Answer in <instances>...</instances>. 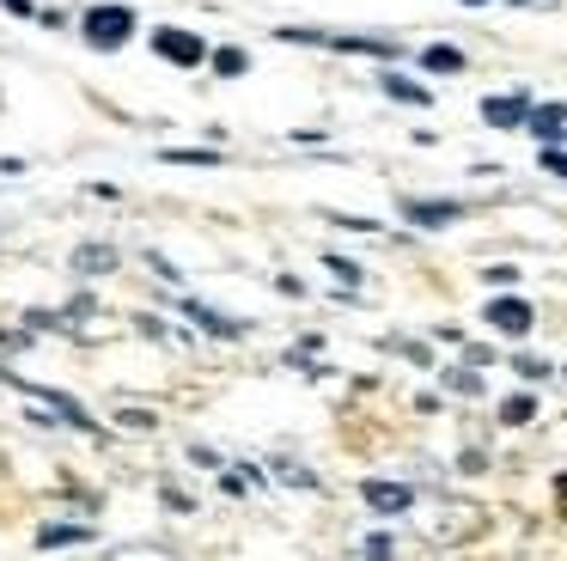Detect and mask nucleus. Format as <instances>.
<instances>
[{
    "label": "nucleus",
    "mask_w": 567,
    "mask_h": 561,
    "mask_svg": "<svg viewBox=\"0 0 567 561\" xmlns=\"http://www.w3.org/2000/svg\"><path fill=\"white\" fill-rule=\"evenodd\" d=\"M189 463H202V470H220V451H208V446H196V451H189Z\"/></svg>",
    "instance_id": "obj_26"
},
{
    "label": "nucleus",
    "mask_w": 567,
    "mask_h": 561,
    "mask_svg": "<svg viewBox=\"0 0 567 561\" xmlns=\"http://www.w3.org/2000/svg\"><path fill=\"white\" fill-rule=\"evenodd\" d=\"M379 85H384V92H391V98H403V104H427V85L403 80V73H391V68L379 73Z\"/></svg>",
    "instance_id": "obj_14"
},
{
    "label": "nucleus",
    "mask_w": 567,
    "mask_h": 561,
    "mask_svg": "<svg viewBox=\"0 0 567 561\" xmlns=\"http://www.w3.org/2000/svg\"><path fill=\"white\" fill-rule=\"evenodd\" d=\"M391 555H396V543H391L384 531H379V537H367V561H391Z\"/></svg>",
    "instance_id": "obj_23"
},
{
    "label": "nucleus",
    "mask_w": 567,
    "mask_h": 561,
    "mask_svg": "<svg viewBox=\"0 0 567 561\" xmlns=\"http://www.w3.org/2000/svg\"><path fill=\"white\" fill-rule=\"evenodd\" d=\"M165 165H220V153H184V146H172V153H159Z\"/></svg>",
    "instance_id": "obj_20"
},
{
    "label": "nucleus",
    "mask_w": 567,
    "mask_h": 561,
    "mask_svg": "<svg viewBox=\"0 0 567 561\" xmlns=\"http://www.w3.org/2000/svg\"><path fill=\"white\" fill-rule=\"evenodd\" d=\"M360 494H367V507L384 512V519H396V512L415 507V488H409V482H367Z\"/></svg>",
    "instance_id": "obj_5"
},
{
    "label": "nucleus",
    "mask_w": 567,
    "mask_h": 561,
    "mask_svg": "<svg viewBox=\"0 0 567 561\" xmlns=\"http://www.w3.org/2000/svg\"><path fill=\"white\" fill-rule=\"evenodd\" d=\"M104 561H184V555L165 549V543H123V549H111Z\"/></svg>",
    "instance_id": "obj_12"
},
{
    "label": "nucleus",
    "mask_w": 567,
    "mask_h": 561,
    "mask_svg": "<svg viewBox=\"0 0 567 561\" xmlns=\"http://www.w3.org/2000/svg\"><path fill=\"white\" fill-rule=\"evenodd\" d=\"M403 214L415 220V226H452L464 207H457V202H403Z\"/></svg>",
    "instance_id": "obj_8"
},
{
    "label": "nucleus",
    "mask_w": 567,
    "mask_h": 561,
    "mask_svg": "<svg viewBox=\"0 0 567 561\" xmlns=\"http://www.w3.org/2000/svg\"><path fill=\"white\" fill-rule=\"evenodd\" d=\"M0 7H7V12H25V19H31V0H0Z\"/></svg>",
    "instance_id": "obj_27"
},
{
    "label": "nucleus",
    "mask_w": 567,
    "mask_h": 561,
    "mask_svg": "<svg viewBox=\"0 0 567 561\" xmlns=\"http://www.w3.org/2000/svg\"><path fill=\"white\" fill-rule=\"evenodd\" d=\"M323 268H330L342 287H360V263H354V256H323Z\"/></svg>",
    "instance_id": "obj_18"
},
{
    "label": "nucleus",
    "mask_w": 567,
    "mask_h": 561,
    "mask_svg": "<svg viewBox=\"0 0 567 561\" xmlns=\"http://www.w3.org/2000/svg\"><path fill=\"white\" fill-rule=\"evenodd\" d=\"M530 134H537L543 146H555L567 134V104H537L530 110Z\"/></svg>",
    "instance_id": "obj_7"
},
{
    "label": "nucleus",
    "mask_w": 567,
    "mask_h": 561,
    "mask_svg": "<svg viewBox=\"0 0 567 561\" xmlns=\"http://www.w3.org/2000/svg\"><path fill=\"white\" fill-rule=\"evenodd\" d=\"M257 482H262L257 470H226V476H220V488H226V494H250Z\"/></svg>",
    "instance_id": "obj_19"
},
{
    "label": "nucleus",
    "mask_w": 567,
    "mask_h": 561,
    "mask_svg": "<svg viewBox=\"0 0 567 561\" xmlns=\"http://www.w3.org/2000/svg\"><path fill=\"white\" fill-rule=\"evenodd\" d=\"M153 49H159L165 61H177V68H202V61H208V43H202L196 31H177V24H159V31H153Z\"/></svg>",
    "instance_id": "obj_3"
},
{
    "label": "nucleus",
    "mask_w": 567,
    "mask_h": 561,
    "mask_svg": "<svg viewBox=\"0 0 567 561\" xmlns=\"http://www.w3.org/2000/svg\"><path fill=\"white\" fill-rule=\"evenodd\" d=\"M208 61H214V73H220V80H238V73L250 68L245 49H208Z\"/></svg>",
    "instance_id": "obj_15"
},
{
    "label": "nucleus",
    "mask_w": 567,
    "mask_h": 561,
    "mask_svg": "<svg viewBox=\"0 0 567 561\" xmlns=\"http://www.w3.org/2000/svg\"><path fill=\"white\" fill-rule=\"evenodd\" d=\"M513 7H530V0H513Z\"/></svg>",
    "instance_id": "obj_30"
},
{
    "label": "nucleus",
    "mask_w": 567,
    "mask_h": 561,
    "mask_svg": "<svg viewBox=\"0 0 567 561\" xmlns=\"http://www.w3.org/2000/svg\"><path fill=\"white\" fill-rule=\"evenodd\" d=\"M86 537H92V524H43L38 549H74V543H86Z\"/></svg>",
    "instance_id": "obj_10"
},
{
    "label": "nucleus",
    "mask_w": 567,
    "mask_h": 561,
    "mask_svg": "<svg viewBox=\"0 0 567 561\" xmlns=\"http://www.w3.org/2000/svg\"><path fill=\"white\" fill-rule=\"evenodd\" d=\"M482 524H488V512H482L476 500H440V507L427 512V537H433V543H470Z\"/></svg>",
    "instance_id": "obj_1"
},
{
    "label": "nucleus",
    "mask_w": 567,
    "mask_h": 561,
    "mask_svg": "<svg viewBox=\"0 0 567 561\" xmlns=\"http://www.w3.org/2000/svg\"><path fill=\"white\" fill-rule=\"evenodd\" d=\"M74 268H80V275H104V268H116V251H111V244H80Z\"/></svg>",
    "instance_id": "obj_13"
},
{
    "label": "nucleus",
    "mask_w": 567,
    "mask_h": 561,
    "mask_svg": "<svg viewBox=\"0 0 567 561\" xmlns=\"http://www.w3.org/2000/svg\"><path fill=\"white\" fill-rule=\"evenodd\" d=\"M464 7H488V0H464Z\"/></svg>",
    "instance_id": "obj_29"
},
{
    "label": "nucleus",
    "mask_w": 567,
    "mask_h": 561,
    "mask_svg": "<svg viewBox=\"0 0 567 561\" xmlns=\"http://www.w3.org/2000/svg\"><path fill=\"white\" fill-rule=\"evenodd\" d=\"M530 415H537V397H525V390H518V397H506V402H501V421H506V427H525Z\"/></svg>",
    "instance_id": "obj_16"
},
{
    "label": "nucleus",
    "mask_w": 567,
    "mask_h": 561,
    "mask_svg": "<svg viewBox=\"0 0 567 561\" xmlns=\"http://www.w3.org/2000/svg\"><path fill=\"white\" fill-rule=\"evenodd\" d=\"M518 378H549V360H537V354H518Z\"/></svg>",
    "instance_id": "obj_21"
},
{
    "label": "nucleus",
    "mask_w": 567,
    "mask_h": 561,
    "mask_svg": "<svg viewBox=\"0 0 567 561\" xmlns=\"http://www.w3.org/2000/svg\"><path fill=\"white\" fill-rule=\"evenodd\" d=\"M421 68H427V73H464V49L433 43V49H421Z\"/></svg>",
    "instance_id": "obj_11"
},
{
    "label": "nucleus",
    "mask_w": 567,
    "mask_h": 561,
    "mask_svg": "<svg viewBox=\"0 0 567 561\" xmlns=\"http://www.w3.org/2000/svg\"><path fill=\"white\" fill-rule=\"evenodd\" d=\"M80 31H86V43H92V49H123L128 37H135V12L111 0V7H92Z\"/></svg>",
    "instance_id": "obj_2"
},
{
    "label": "nucleus",
    "mask_w": 567,
    "mask_h": 561,
    "mask_svg": "<svg viewBox=\"0 0 567 561\" xmlns=\"http://www.w3.org/2000/svg\"><path fill=\"white\" fill-rule=\"evenodd\" d=\"M184 317H189V324H202V329H214V336H238V329H245V324L220 317L214 305H202V299H184Z\"/></svg>",
    "instance_id": "obj_9"
},
{
    "label": "nucleus",
    "mask_w": 567,
    "mask_h": 561,
    "mask_svg": "<svg viewBox=\"0 0 567 561\" xmlns=\"http://www.w3.org/2000/svg\"><path fill=\"white\" fill-rule=\"evenodd\" d=\"M275 476H281V482H293V488H318V476H311L306 463H293V458H275Z\"/></svg>",
    "instance_id": "obj_17"
},
{
    "label": "nucleus",
    "mask_w": 567,
    "mask_h": 561,
    "mask_svg": "<svg viewBox=\"0 0 567 561\" xmlns=\"http://www.w3.org/2000/svg\"><path fill=\"white\" fill-rule=\"evenodd\" d=\"M488 329H501V336H525L530 324H537V312H530L525 299H513V293H501V299H488Z\"/></svg>",
    "instance_id": "obj_4"
},
{
    "label": "nucleus",
    "mask_w": 567,
    "mask_h": 561,
    "mask_svg": "<svg viewBox=\"0 0 567 561\" xmlns=\"http://www.w3.org/2000/svg\"><path fill=\"white\" fill-rule=\"evenodd\" d=\"M159 494H165V507L172 512H196V500L184 494V488H172V482H159Z\"/></svg>",
    "instance_id": "obj_22"
},
{
    "label": "nucleus",
    "mask_w": 567,
    "mask_h": 561,
    "mask_svg": "<svg viewBox=\"0 0 567 561\" xmlns=\"http://www.w3.org/2000/svg\"><path fill=\"white\" fill-rule=\"evenodd\" d=\"M543 171H555V177H567V146H543Z\"/></svg>",
    "instance_id": "obj_24"
},
{
    "label": "nucleus",
    "mask_w": 567,
    "mask_h": 561,
    "mask_svg": "<svg viewBox=\"0 0 567 561\" xmlns=\"http://www.w3.org/2000/svg\"><path fill=\"white\" fill-rule=\"evenodd\" d=\"M555 494H561V500H567V476H561V482H555Z\"/></svg>",
    "instance_id": "obj_28"
},
{
    "label": "nucleus",
    "mask_w": 567,
    "mask_h": 561,
    "mask_svg": "<svg viewBox=\"0 0 567 561\" xmlns=\"http://www.w3.org/2000/svg\"><path fill=\"white\" fill-rule=\"evenodd\" d=\"M482 116L494 122V129H518V122H530V98L513 92V98H482Z\"/></svg>",
    "instance_id": "obj_6"
},
{
    "label": "nucleus",
    "mask_w": 567,
    "mask_h": 561,
    "mask_svg": "<svg viewBox=\"0 0 567 561\" xmlns=\"http://www.w3.org/2000/svg\"><path fill=\"white\" fill-rule=\"evenodd\" d=\"M116 421H123V427H147V434H153V427H159V421H153V409H123V415H116Z\"/></svg>",
    "instance_id": "obj_25"
}]
</instances>
